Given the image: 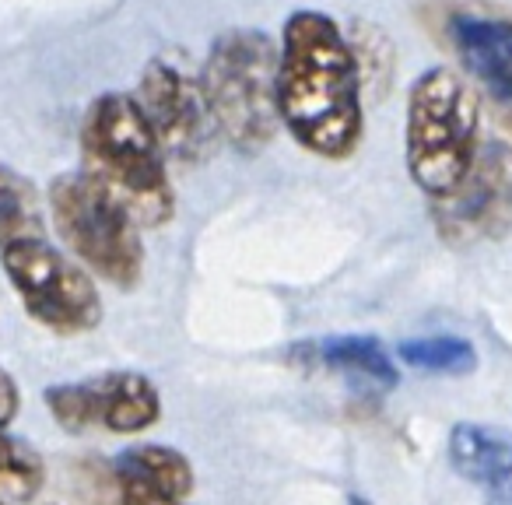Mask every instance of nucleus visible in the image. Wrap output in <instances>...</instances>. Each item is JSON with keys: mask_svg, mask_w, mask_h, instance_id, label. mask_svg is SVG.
I'll return each instance as SVG.
<instances>
[{"mask_svg": "<svg viewBox=\"0 0 512 505\" xmlns=\"http://www.w3.org/2000/svg\"><path fill=\"white\" fill-rule=\"evenodd\" d=\"M278 116L309 155L344 162L365 130L362 74L344 29L323 11H295L278 39Z\"/></svg>", "mask_w": 512, "mask_h": 505, "instance_id": "obj_1", "label": "nucleus"}, {"mask_svg": "<svg viewBox=\"0 0 512 505\" xmlns=\"http://www.w3.org/2000/svg\"><path fill=\"white\" fill-rule=\"evenodd\" d=\"M81 176L120 204L141 228L176 218L169 158L144 109L127 92H102L81 120Z\"/></svg>", "mask_w": 512, "mask_h": 505, "instance_id": "obj_2", "label": "nucleus"}, {"mask_svg": "<svg viewBox=\"0 0 512 505\" xmlns=\"http://www.w3.org/2000/svg\"><path fill=\"white\" fill-rule=\"evenodd\" d=\"M481 102L453 67H428L407 88L404 162L428 200L446 197L481 148Z\"/></svg>", "mask_w": 512, "mask_h": 505, "instance_id": "obj_3", "label": "nucleus"}, {"mask_svg": "<svg viewBox=\"0 0 512 505\" xmlns=\"http://www.w3.org/2000/svg\"><path fill=\"white\" fill-rule=\"evenodd\" d=\"M214 130L232 148L256 155L274 144L278 116V39L260 29H228L197 74Z\"/></svg>", "mask_w": 512, "mask_h": 505, "instance_id": "obj_4", "label": "nucleus"}, {"mask_svg": "<svg viewBox=\"0 0 512 505\" xmlns=\"http://www.w3.org/2000/svg\"><path fill=\"white\" fill-rule=\"evenodd\" d=\"M53 228L88 274L116 288H134L144 274L141 225L120 204L95 190L81 172H64L50 183Z\"/></svg>", "mask_w": 512, "mask_h": 505, "instance_id": "obj_5", "label": "nucleus"}, {"mask_svg": "<svg viewBox=\"0 0 512 505\" xmlns=\"http://www.w3.org/2000/svg\"><path fill=\"white\" fill-rule=\"evenodd\" d=\"M0 267L39 327L60 337H78L102 323V295L95 278L64 249L50 246L46 235L4 246Z\"/></svg>", "mask_w": 512, "mask_h": 505, "instance_id": "obj_6", "label": "nucleus"}, {"mask_svg": "<svg viewBox=\"0 0 512 505\" xmlns=\"http://www.w3.org/2000/svg\"><path fill=\"white\" fill-rule=\"evenodd\" d=\"M439 239L453 249L495 242L512 228V148L481 141L467 176L446 193L428 200Z\"/></svg>", "mask_w": 512, "mask_h": 505, "instance_id": "obj_7", "label": "nucleus"}, {"mask_svg": "<svg viewBox=\"0 0 512 505\" xmlns=\"http://www.w3.org/2000/svg\"><path fill=\"white\" fill-rule=\"evenodd\" d=\"M46 411L64 432L106 428L113 435L148 432L162 418L158 386L144 372L116 369L81 383H57L43 393Z\"/></svg>", "mask_w": 512, "mask_h": 505, "instance_id": "obj_8", "label": "nucleus"}, {"mask_svg": "<svg viewBox=\"0 0 512 505\" xmlns=\"http://www.w3.org/2000/svg\"><path fill=\"white\" fill-rule=\"evenodd\" d=\"M137 106L144 109L165 158L179 165H197L211 151L214 120L200 81L176 57H155L144 64L137 81Z\"/></svg>", "mask_w": 512, "mask_h": 505, "instance_id": "obj_9", "label": "nucleus"}, {"mask_svg": "<svg viewBox=\"0 0 512 505\" xmlns=\"http://www.w3.org/2000/svg\"><path fill=\"white\" fill-rule=\"evenodd\" d=\"M116 505H169L186 502L193 491V467L179 449L162 442L130 446L109 467Z\"/></svg>", "mask_w": 512, "mask_h": 505, "instance_id": "obj_10", "label": "nucleus"}, {"mask_svg": "<svg viewBox=\"0 0 512 505\" xmlns=\"http://www.w3.org/2000/svg\"><path fill=\"white\" fill-rule=\"evenodd\" d=\"M449 43L460 67L488 88L498 102L512 106V22L481 11H460L449 18Z\"/></svg>", "mask_w": 512, "mask_h": 505, "instance_id": "obj_11", "label": "nucleus"}, {"mask_svg": "<svg viewBox=\"0 0 512 505\" xmlns=\"http://www.w3.org/2000/svg\"><path fill=\"white\" fill-rule=\"evenodd\" d=\"M316 355L327 365L330 372L344 376L348 383L362 386L369 393H390L397 390L400 372L397 362L390 358V351L379 344V337L369 334H337V337H323L316 344Z\"/></svg>", "mask_w": 512, "mask_h": 505, "instance_id": "obj_12", "label": "nucleus"}, {"mask_svg": "<svg viewBox=\"0 0 512 505\" xmlns=\"http://www.w3.org/2000/svg\"><path fill=\"white\" fill-rule=\"evenodd\" d=\"M449 467L474 484H498L512 477V439L495 428L474 425V421H460L449 428L446 439Z\"/></svg>", "mask_w": 512, "mask_h": 505, "instance_id": "obj_13", "label": "nucleus"}, {"mask_svg": "<svg viewBox=\"0 0 512 505\" xmlns=\"http://www.w3.org/2000/svg\"><path fill=\"white\" fill-rule=\"evenodd\" d=\"M43 232L46 214L36 183L0 162V249L22 239H39Z\"/></svg>", "mask_w": 512, "mask_h": 505, "instance_id": "obj_14", "label": "nucleus"}, {"mask_svg": "<svg viewBox=\"0 0 512 505\" xmlns=\"http://www.w3.org/2000/svg\"><path fill=\"white\" fill-rule=\"evenodd\" d=\"M397 358L414 372L432 376H470L477 369V348L467 337H414L397 348Z\"/></svg>", "mask_w": 512, "mask_h": 505, "instance_id": "obj_15", "label": "nucleus"}, {"mask_svg": "<svg viewBox=\"0 0 512 505\" xmlns=\"http://www.w3.org/2000/svg\"><path fill=\"white\" fill-rule=\"evenodd\" d=\"M46 484V463L25 439L0 428V498L32 502Z\"/></svg>", "mask_w": 512, "mask_h": 505, "instance_id": "obj_16", "label": "nucleus"}, {"mask_svg": "<svg viewBox=\"0 0 512 505\" xmlns=\"http://www.w3.org/2000/svg\"><path fill=\"white\" fill-rule=\"evenodd\" d=\"M344 36H348L351 50H355L358 74H362V88L376 81V85L386 92V85H390V71H393V46H390V39H386V32L376 29V25L358 22L355 32H344Z\"/></svg>", "mask_w": 512, "mask_h": 505, "instance_id": "obj_17", "label": "nucleus"}, {"mask_svg": "<svg viewBox=\"0 0 512 505\" xmlns=\"http://www.w3.org/2000/svg\"><path fill=\"white\" fill-rule=\"evenodd\" d=\"M22 411V390H18L15 376L0 365V428H8Z\"/></svg>", "mask_w": 512, "mask_h": 505, "instance_id": "obj_18", "label": "nucleus"}, {"mask_svg": "<svg viewBox=\"0 0 512 505\" xmlns=\"http://www.w3.org/2000/svg\"><path fill=\"white\" fill-rule=\"evenodd\" d=\"M488 505H512V477L491 484V488H488Z\"/></svg>", "mask_w": 512, "mask_h": 505, "instance_id": "obj_19", "label": "nucleus"}, {"mask_svg": "<svg viewBox=\"0 0 512 505\" xmlns=\"http://www.w3.org/2000/svg\"><path fill=\"white\" fill-rule=\"evenodd\" d=\"M348 505H369V502H365V498H351Z\"/></svg>", "mask_w": 512, "mask_h": 505, "instance_id": "obj_20", "label": "nucleus"}, {"mask_svg": "<svg viewBox=\"0 0 512 505\" xmlns=\"http://www.w3.org/2000/svg\"><path fill=\"white\" fill-rule=\"evenodd\" d=\"M169 505H186V502H169Z\"/></svg>", "mask_w": 512, "mask_h": 505, "instance_id": "obj_21", "label": "nucleus"}, {"mask_svg": "<svg viewBox=\"0 0 512 505\" xmlns=\"http://www.w3.org/2000/svg\"><path fill=\"white\" fill-rule=\"evenodd\" d=\"M0 505H4V498H0Z\"/></svg>", "mask_w": 512, "mask_h": 505, "instance_id": "obj_22", "label": "nucleus"}]
</instances>
